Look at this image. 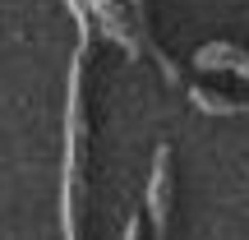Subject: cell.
<instances>
[{"instance_id":"obj_1","label":"cell","mask_w":249,"mask_h":240,"mask_svg":"<svg viewBox=\"0 0 249 240\" xmlns=\"http://www.w3.org/2000/svg\"><path fill=\"white\" fill-rule=\"evenodd\" d=\"M148 213H152V226H157V240H161V231H166V148H157V162H152Z\"/></svg>"},{"instance_id":"obj_2","label":"cell","mask_w":249,"mask_h":240,"mask_svg":"<svg viewBox=\"0 0 249 240\" xmlns=\"http://www.w3.org/2000/svg\"><path fill=\"white\" fill-rule=\"evenodd\" d=\"M198 65H203V70H235V74L249 79V60L235 51L231 42H213L208 51H198Z\"/></svg>"},{"instance_id":"obj_4","label":"cell","mask_w":249,"mask_h":240,"mask_svg":"<svg viewBox=\"0 0 249 240\" xmlns=\"http://www.w3.org/2000/svg\"><path fill=\"white\" fill-rule=\"evenodd\" d=\"M124 240H139V222H129V226H124Z\"/></svg>"},{"instance_id":"obj_3","label":"cell","mask_w":249,"mask_h":240,"mask_svg":"<svg viewBox=\"0 0 249 240\" xmlns=\"http://www.w3.org/2000/svg\"><path fill=\"white\" fill-rule=\"evenodd\" d=\"M189 97H194V107L198 111H208V116H240V102H226V97H217V92H203V88H194L189 92Z\"/></svg>"}]
</instances>
